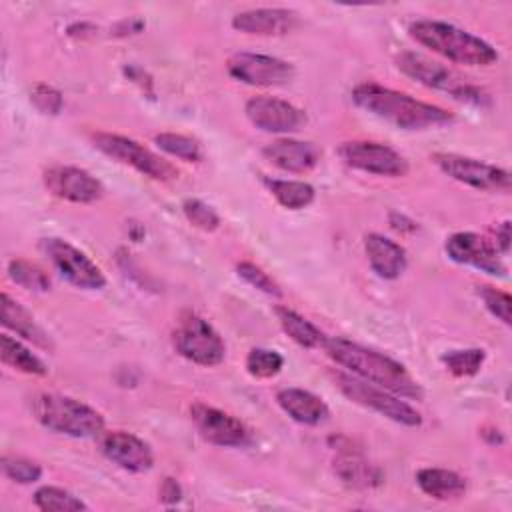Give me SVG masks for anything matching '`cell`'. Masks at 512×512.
I'll return each mask as SVG.
<instances>
[{
    "mask_svg": "<svg viewBox=\"0 0 512 512\" xmlns=\"http://www.w3.org/2000/svg\"><path fill=\"white\" fill-rule=\"evenodd\" d=\"M92 142L108 158L120 164H126L152 180L168 182L178 176V170L168 160H164L162 156H158L156 152H152L150 148H146L144 144L128 136L112 134V132H96L92 134Z\"/></svg>",
    "mask_w": 512,
    "mask_h": 512,
    "instance_id": "52a82bcc",
    "label": "cell"
},
{
    "mask_svg": "<svg viewBox=\"0 0 512 512\" xmlns=\"http://www.w3.org/2000/svg\"><path fill=\"white\" fill-rule=\"evenodd\" d=\"M42 180L52 196L66 202L92 204L104 196L102 182L78 166H50L44 170Z\"/></svg>",
    "mask_w": 512,
    "mask_h": 512,
    "instance_id": "5bb4252c",
    "label": "cell"
},
{
    "mask_svg": "<svg viewBox=\"0 0 512 512\" xmlns=\"http://www.w3.org/2000/svg\"><path fill=\"white\" fill-rule=\"evenodd\" d=\"M284 366V356L270 348H252L246 356V370L254 378H274Z\"/></svg>",
    "mask_w": 512,
    "mask_h": 512,
    "instance_id": "1f68e13d",
    "label": "cell"
},
{
    "mask_svg": "<svg viewBox=\"0 0 512 512\" xmlns=\"http://www.w3.org/2000/svg\"><path fill=\"white\" fill-rule=\"evenodd\" d=\"M298 26V14L288 8H252L232 18V28L250 36H284Z\"/></svg>",
    "mask_w": 512,
    "mask_h": 512,
    "instance_id": "ac0fdd59",
    "label": "cell"
},
{
    "mask_svg": "<svg viewBox=\"0 0 512 512\" xmlns=\"http://www.w3.org/2000/svg\"><path fill=\"white\" fill-rule=\"evenodd\" d=\"M182 498V488L174 478H164L160 486V500L166 504H174Z\"/></svg>",
    "mask_w": 512,
    "mask_h": 512,
    "instance_id": "74e56055",
    "label": "cell"
},
{
    "mask_svg": "<svg viewBox=\"0 0 512 512\" xmlns=\"http://www.w3.org/2000/svg\"><path fill=\"white\" fill-rule=\"evenodd\" d=\"M172 344L182 358L198 366H216L226 354V346L214 326L194 312L180 316Z\"/></svg>",
    "mask_w": 512,
    "mask_h": 512,
    "instance_id": "ba28073f",
    "label": "cell"
},
{
    "mask_svg": "<svg viewBox=\"0 0 512 512\" xmlns=\"http://www.w3.org/2000/svg\"><path fill=\"white\" fill-rule=\"evenodd\" d=\"M334 472L346 486L356 490L376 488L384 480L382 470L352 448H338V456L334 458Z\"/></svg>",
    "mask_w": 512,
    "mask_h": 512,
    "instance_id": "7402d4cb",
    "label": "cell"
},
{
    "mask_svg": "<svg viewBox=\"0 0 512 512\" xmlns=\"http://www.w3.org/2000/svg\"><path fill=\"white\" fill-rule=\"evenodd\" d=\"M2 472L8 480L18 484H34L42 478V466L36 464L34 460L20 458V456H4Z\"/></svg>",
    "mask_w": 512,
    "mask_h": 512,
    "instance_id": "d6a6232c",
    "label": "cell"
},
{
    "mask_svg": "<svg viewBox=\"0 0 512 512\" xmlns=\"http://www.w3.org/2000/svg\"><path fill=\"white\" fill-rule=\"evenodd\" d=\"M352 100L358 108L402 130L438 128L454 120L446 108L416 100L406 92H398L378 82H362L354 86Z\"/></svg>",
    "mask_w": 512,
    "mask_h": 512,
    "instance_id": "7a4b0ae2",
    "label": "cell"
},
{
    "mask_svg": "<svg viewBox=\"0 0 512 512\" xmlns=\"http://www.w3.org/2000/svg\"><path fill=\"white\" fill-rule=\"evenodd\" d=\"M276 316H278V322L282 326V330L302 348H322L326 336L324 332L314 326L310 320H306L304 316H300L298 312L286 308V306H278L276 310Z\"/></svg>",
    "mask_w": 512,
    "mask_h": 512,
    "instance_id": "d4e9b609",
    "label": "cell"
},
{
    "mask_svg": "<svg viewBox=\"0 0 512 512\" xmlns=\"http://www.w3.org/2000/svg\"><path fill=\"white\" fill-rule=\"evenodd\" d=\"M478 294L486 306V310L498 318L502 324L510 326L512 320H510V304H512V298L510 294L494 288V286H478Z\"/></svg>",
    "mask_w": 512,
    "mask_h": 512,
    "instance_id": "d590c367",
    "label": "cell"
},
{
    "mask_svg": "<svg viewBox=\"0 0 512 512\" xmlns=\"http://www.w3.org/2000/svg\"><path fill=\"white\" fill-rule=\"evenodd\" d=\"M276 402L294 422L304 426H318L330 416L326 402L304 388H282L276 392Z\"/></svg>",
    "mask_w": 512,
    "mask_h": 512,
    "instance_id": "44dd1931",
    "label": "cell"
},
{
    "mask_svg": "<svg viewBox=\"0 0 512 512\" xmlns=\"http://www.w3.org/2000/svg\"><path fill=\"white\" fill-rule=\"evenodd\" d=\"M8 278L14 284L22 286L24 290H32V292L50 290V276L46 274V270L24 258H14L8 262Z\"/></svg>",
    "mask_w": 512,
    "mask_h": 512,
    "instance_id": "f1b7e54d",
    "label": "cell"
},
{
    "mask_svg": "<svg viewBox=\"0 0 512 512\" xmlns=\"http://www.w3.org/2000/svg\"><path fill=\"white\" fill-rule=\"evenodd\" d=\"M322 348L336 364L344 366L350 374L366 382H372L408 400H422L424 396L420 384L412 378V374L400 362H396L394 358L382 352L350 342L346 338H328V336Z\"/></svg>",
    "mask_w": 512,
    "mask_h": 512,
    "instance_id": "6da1fadb",
    "label": "cell"
},
{
    "mask_svg": "<svg viewBox=\"0 0 512 512\" xmlns=\"http://www.w3.org/2000/svg\"><path fill=\"white\" fill-rule=\"evenodd\" d=\"M486 360V352L482 348H466V350H452L442 356L446 370L458 378L474 376Z\"/></svg>",
    "mask_w": 512,
    "mask_h": 512,
    "instance_id": "4dcf8cb0",
    "label": "cell"
},
{
    "mask_svg": "<svg viewBox=\"0 0 512 512\" xmlns=\"http://www.w3.org/2000/svg\"><path fill=\"white\" fill-rule=\"evenodd\" d=\"M396 68L406 74L408 78L416 80L418 84L440 90L450 94L452 98L460 102H470V104H484L488 102V96L482 88L472 84L468 78L458 74L454 68H448L436 60H430L424 54L418 52H400L396 56Z\"/></svg>",
    "mask_w": 512,
    "mask_h": 512,
    "instance_id": "5b68a950",
    "label": "cell"
},
{
    "mask_svg": "<svg viewBox=\"0 0 512 512\" xmlns=\"http://www.w3.org/2000/svg\"><path fill=\"white\" fill-rule=\"evenodd\" d=\"M334 382L348 400L364 408H370L396 424L410 426V428L422 424L420 412L386 388H380L372 382H366L354 374H344V372H334Z\"/></svg>",
    "mask_w": 512,
    "mask_h": 512,
    "instance_id": "8992f818",
    "label": "cell"
},
{
    "mask_svg": "<svg viewBox=\"0 0 512 512\" xmlns=\"http://www.w3.org/2000/svg\"><path fill=\"white\" fill-rule=\"evenodd\" d=\"M40 250L54 270L72 286L82 290H100L106 286V276L100 266L70 242L62 238H42Z\"/></svg>",
    "mask_w": 512,
    "mask_h": 512,
    "instance_id": "9c48e42d",
    "label": "cell"
},
{
    "mask_svg": "<svg viewBox=\"0 0 512 512\" xmlns=\"http://www.w3.org/2000/svg\"><path fill=\"white\" fill-rule=\"evenodd\" d=\"M30 98L34 106L44 114H58L62 108V94L48 84H36L30 92Z\"/></svg>",
    "mask_w": 512,
    "mask_h": 512,
    "instance_id": "8d00e7d4",
    "label": "cell"
},
{
    "mask_svg": "<svg viewBox=\"0 0 512 512\" xmlns=\"http://www.w3.org/2000/svg\"><path fill=\"white\" fill-rule=\"evenodd\" d=\"M34 506L44 512H76L88 510V506L72 492L58 486H40L34 492Z\"/></svg>",
    "mask_w": 512,
    "mask_h": 512,
    "instance_id": "83f0119b",
    "label": "cell"
},
{
    "mask_svg": "<svg viewBox=\"0 0 512 512\" xmlns=\"http://www.w3.org/2000/svg\"><path fill=\"white\" fill-rule=\"evenodd\" d=\"M156 146L174 156L180 158L184 162H200L202 160V146L198 144V140L184 136V134H176V132H160L154 136Z\"/></svg>",
    "mask_w": 512,
    "mask_h": 512,
    "instance_id": "f546056e",
    "label": "cell"
},
{
    "mask_svg": "<svg viewBox=\"0 0 512 512\" xmlns=\"http://www.w3.org/2000/svg\"><path fill=\"white\" fill-rule=\"evenodd\" d=\"M262 156L276 168L292 174H304L320 162V148L312 142L278 138L262 148Z\"/></svg>",
    "mask_w": 512,
    "mask_h": 512,
    "instance_id": "d6986e66",
    "label": "cell"
},
{
    "mask_svg": "<svg viewBox=\"0 0 512 512\" xmlns=\"http://www.w3.org/2000/svg\"><path fill=\"white\" fill-rule=\"evenodd\" d=\"M338 156L346 166L376 176L400 178L408 172V160L400 152L372 140L342 142L338 146Z\"/></svg>",
    "mask_w": 512,
    "mask_h": 512,
    "instance_id": "8fae6325",
    "label": "cell"
},
{
    "mask_svg": "<svg viewBox=\"0 0 512 512\" xmlns=\"http://www.w3.org/2000/svg\"><path fill=\"white\" fill-rule=\"evenodd\" d=\"M102 454L128 472H146L154 464V452L148 442L138 438L136 434L124 430L104 432L100 438Z\"/></svg>",
    "mask_w": 512,
    "mask_h": 512,
    "instance_id": "e0dca14e",
    "label": "cell"
},
{
    "mask_svg": "<svg viewBox=\"0 0 512 512\" xmlns=\"http://www.w3.org/2000/svg\"><path fill=\"white\" fill-rule=\"evenodd\" d=\"M0 358L6 366L30 376H44L48 372L46 364L30 348L10 334L0 336Z\"/></svg>",
    "mask_w": 512,
    "mask_h": 512,
    "instance_id": "484cf974",
    "label": "cell"
},
{
    "mask_svg": "<svg viewBox=\"0 0 512 512\" xmlns=\"http://www.w3.org/2000/svg\"><path fill=\"white\" fill-rule=\"evenodd\" d=\"M266 188L276 198V202L288 210H302L314 202V186L304 180H284V178H264Z\"/></svg>",
    "mask_w": 512,
    "mask_h": 512,
    "instance_id": "4316f807",
    "label": "cell"
},
{
    "mask_svg": "<svg viewBox=\"0 0 512 512\" xmlns=\"http://www.w3.org/2000/svg\"><path fill=\"white\" fill-rule=\"evenodd\" d=\"M444 250L448 258L458 264L474 266L490 276H506V266L494 244L476 232H456L448 236Z\"/></svg>",
    "mask_w": 512,
    "mask_h": 512,
    "instance_id": "2e32d148",
    "label": "cell"
},
{
    "mask_svg": "<svg viewBox=\"0 0 512 512\" xmlns=\"http://www.w3.org/2000/svg\"><path fill=\"white\" fill-rule=\"evenodd\" d=\"M494 234H496L494 248L498 250L500 256H506L510 252V222L504 220L500 226H496Z\"/></svg>",
    "mask_w": 512,
    "mask_h": 512,
    "instance_id": "f35d334b",
    "label": "cell"
},
{
    "mask_svg": "<svg viewBox=\"0 0 512 512\" xmlns=\"http://www.w3.org/2000/svg\"><path fill=\"white\" fill-rule=\"evenodd\" d=\"M408 34L420 46L464 66H490L498 62L496 48L480 36L442 20H414Z\"/></svg>",
    "mask_w": 512,
    "mask_h": 512,
    "instance_id": "3957f363",
    "label": "cell"
},
{
    "mask_svg": "<svg viewBox=\"0 0 512 512\" xmlns=\"http://www.w3.org/2000/svg\"><path fill=\"white\" fill-rule=\"evenodd\" d=\"M182 212L186 216V220L204 230V232H214L218 226H220V216L214 212L212 206L204 204L202 200L198 198H188L182 202Z\"/></svg>",
    "mask_w": 512,
    "mask_h": 512,
    "instance_id": "836d02e7",
    "label": "cell"
},
{
    "mask_svg": "<svg viewBox=\"0 0 512 512\" xmlns=\"http://www.w3.org/2000/svg\"><path fill=\"white\" fill-rule=\"evenodd\" d=\"M432 162L452 180L462 182L476 190L506 194L512 188V178H510L508 170L488 164V162H482V160H476V158H470V156L452 154V152H436V154H432Z\"/></svg>",
    "mask_w": 512,
    "mask_h": 512,
    "instance_id": "30bf717a",
    "label": "cell"
},
{
    "mask_svg": "<svg viewBox=\"0 0 512 512\" xmlns=\"http://www.w3.org/2000/svg\"><path fill=\"white\" fill-rule=\"evenodd\" d=\"M228 74L248 86L272 88L292 80L294 66L282 58L258 54V52H236L226 62Z\"/></svg>",
    "mask_w": 512,
    "mask_h": 512,
    "instance_id": "7c38bea8",
    "label": "cell"
},
{
    "mask_svg": "<svg viewBox=\"0 0 512 512\" xmlns=\"http://www.w3.org/2000/svg\"><path fill=\"white\" fill-rule=\"evenodd\" d=\"M364 252H366L370 268L374 270V274L378 278L396 280L406 270V264H408L406 250L398 242H394L378 232L366 234Z\"/></svg>",
    "mask_w": 512,
    "mask_h": 512,
    "instance_id": "ffe728a7",
    "label": "cell"
},
{
    "mask_svg": "<svg viewBox=\"0 0 512 512\" xmlns=\"http://www.w3.org/2000/svg\"><path fill=\"white\" fill-rule=\"evenodd\" d=\"M416 484L420 490L434 500H458L466 494V480L454 470L446 468H422L416 472Z\"/></svg>",
    "mask_w": 512,
    "mask_h": 512,
    "instance_id": "cb8c5ba5",
    "label": "cell"
},
{
    "mask_svg": "<svg viewBox=\"0 0 512 512\" xmlns=\"http://www.w3.org/2000/svg\"><path fill=\"white\" fill-rule=\"evenodd\" d=\"M190 418L200 432V436L222 448H242L252 442L250 430L244 422H240L236 416L208 406L204 402H196L190 406Z\"/></svg>",
    "mask_w": 512,
    "mask_h": 512,
    "instance_id": "4fadbf2b",
    "label": "cell"
},
{
    "mask_svg": "<svg viewBox=\"0 0 512 512\" xmlns=\"http://www.w3.org/2000/svg\"><path fill=\"white\" fill-rule=\"evenodd\" d=\"M236 270H238V276L244 282H248L252 288H256L268 296H274V298L282 296V290L276 284V280L268 272H264L260 266H256L254 262H240L236 266Z\"/></svg>",
    "mask_w": 512,
    "mask_h": 512,
    "instance_id": "e575fe53",
    "label": "cell"
},
{
    "mask_svg": "<svg viewBox=\"0 0 512 512\" xmlns=\"http://www.w3.org/2000/svg\"><path fill=\"white\" fill-rule=\"evenodd\" d=\"M2 326L12 330L16 336L40 346L44 350H52L50 336L42 330V326L34 320V316L6 292L2 294Z\"/></svg>",
    "mask_w": 512,
    "mask_h": 512,
    "instance_id": "603a6c76",
    "label": "cell"
},
{
    "mask_svg": "<svg viewBox=\"0 0 512 512\" xmlns=\"http://www.w3.org/2000/svg\"><path fill=\"white\" fill-rule=\"evenodd\" d=\"M32 414L44 428L70 438H94L104 432V418L98 410L64 394L34 396Z\"/></svg>",
    "mask_w": 512,
    "mask_h": 512,
    "instance_id": "277c9868",
    "label": "cell"
},
{
    "mask_svg": "<svg viewBox=\"0 0 512 512\" xmlns=\"http://www.w3.org/2000/svg\"><path fill=\"white\" fill-rule=\"evenodd\" d=\"M244 112L252 126L272 134L296 132L306 122L304 110L276 96H252L246 102Z\"/></svg>",
    "mask_w": 512,
    "mask_h": 512,
    "instance_id": "9a60e30c",
    "label": "cell"
}]
</instances>
